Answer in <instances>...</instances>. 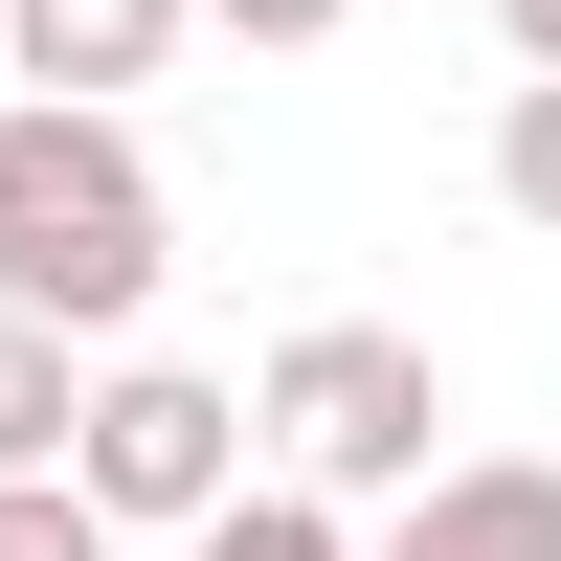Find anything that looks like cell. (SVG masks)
<instances>
[{"label": "cell", "mask_w": 561, "mask_h": 561, "mask_svg": "<svg viewBox=\"0 0 561 561\" xmlns=\"http://www.w3.org/2000/svg\"><path fill=\"white\" fill-rule=\"evenodd\" d=\"M180 270V203L158 158H135V113H90V90H0V314H45V337H135Z\"/></svg>", "instance_id": "cell-1"}, {"label": "cell", "mask_w": 561, "mask_h": 561, "mask_svg": "<svg viewBox=\"0 0 561 561\" xmlns=\"http://www.w3.org/2000/svg\"><path fill=\"white\" fill-rule=\"evenodd\" d=\"M248 449H270L293 494H404V472L449 449V359L404 337V314H314V337H270Z\"/></svg>", "instance_id": "cell-2"}, {"label": "cell", "mask_w": 561, "mask_h": 561, "mask_svg": "<svg viewBox=\"0 0 561 561\" xmlns=\"http://www.w3.org/2000/svg\"><path fill=\"white\" fill-rule=\"evenodd\" d=\"M225 472H248V382L90 337V382H68V494H90V517H113V539H180Z\"/></svg>", "instance_id": "cell-3"}, {"label": "cell", "mask_w": 561, "mask_h": 561, "mask_svg": "<svg viewBox=\"0 0 561 561\" xmlns=\"http://www.w3.org/2000/svg\"><path fill=\"white\" fill-rule=\"evenodd\" d=\"M382 561H561V472H539V449H427Z\"/></svg>", "instance_id": "cell-4"}, {"label": "cell", "mask_w": 561, "mask_h": 561, "mask_svg": "<svg viewBox=\"0 0 561 561\" xmlns=\"http://www.w3.org/2000/svg\"><path fill=\"white\" fill-rule=\"evenodd\" d=\"M158 68H180V0H0V90H90V113H135Z\"/></svg>", "instance_id": "cell-5"}, {"label": "cell", "mask_w": 561, "mask_h": 561, "mask_svg": "<svg viewBox=\"0 0 561 561\" xmlns=\"http://www.w3.org/2000/svg\"><path fill=\"white\" fill-rule=\"evenodd\" d=\"M180 561H359V517H337V494H293V472H225L203 517H180Z\"/></svg>", "instance_id": "cell-6"}, {"label": "cell", "mask_w": 561, "mask_h": 561, "mask_svg": "<svg viewBox=\"0 0 561 561\" xmlns=\"http://www.w3.org/2000/svg\"><path fill=\"white\" fill-rule=\"evenodd\" d=\"M68 382H90V337L0 314V472H68Z\"/></svg>", "instance_id": "cell-7"}, {"label": "cell", "mask_w": 561, "mask_h": 561, "mask_svg": "<svg viewBox=\"0 0 561 561\" xmlns=\"http://www.w3.org/2000/svg\"><path fill=\"white\" fill-rule=\"evenodd\" d=\"M494 203L561 248V68H517V90H494Z\"/></svg>", "instance_id": "cell-8"}, {"label": "cell", "mask_w": 561, "mask_h": 561, "mask_svg": "<svg viewBox=\"0 0 561 561\" xmlns=\"http://www.w3.org/2000/svg\"><path fill=\"white\" fill-rule=\"evenodd\" d=\"M0 561H113V517H90L68 472H0Z\"/></svg>", "instance_id": "cell-9"}, {"label": "cell", "mask_w": 561, "mask_h": 561, "mask_svg": "<svg viewBox=\"0 0 561 561\" xmlns=\"http://www.w3.org/2000/svg\"><path fill=\"white\" fill-rule=\"evenodd\" d=\"M180 23H225V45H337L359 0H180Z\"/></svg>", "instance_id": "cell-10"}, {"label": "cell", "mask_w": 561, "mask_h": 561, "mask_svg": "<svg viewBox=\"0 0 561 561\" xmlns=\"http://www.w3.org/2000/svg\"><path fill=\"white\" fill-rule=\"evenodd\" d=\"M494 45H517V68H561V0H494Z\"/></svg>", "instance_id": "cell-11"}]
</instances>
